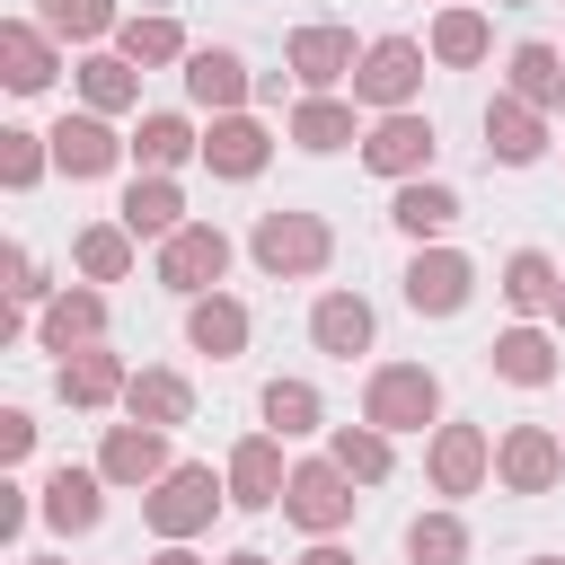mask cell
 Masks as SVG:
<instances>
[{"mask_svg":"<svg viewBox=\"0 0 565 565\" xmlns=\"http://www.w3.org/2000/svg\"><path fill=\"white\" fill-rule=\"evenodd\" d=\"M433 406H441L433 371H380L371 380V424L380 433H415V424H433Z\"/></svg>","mask_w":565,"mask_h":565,"instance_id":"cell-1","label":"cell"},{"mask_svg":"<svg viewBox=\"0 0 565 565\" xmlns=\"http://www.w3.org/2000/svg\"><path fill=\"white\" fill-rule=\"evenodd\" d=\"M256 256H265L274 274H309V265H327V230H318L309 212H265Z\"/></svg>","mask_w":565,"mask_h":565,"instance_id":"cell-2","label":"cell"},{"mask_svg":"<svg viewBox=\"0 0 565 565\" xmlns=\"http://www.w3.org/2000/svg\"><path fill=\"white\" fill-rule=\"evenodd\" d=\"M221 265H230V238H221V230H168V256H159V274H168L177 291H203V282H221Z\"/></svg>","mask_w":565,"mask_h":565,"instance_id":"cell-3","label":"cell"},{"mask_svg":"<svg viewBox=\"0 0 565 565\" xmlns=\"http://www.w3.org/2000/svg\"><path fill=\"white\" fill-rule=\"evenodd\" d=\"M212 494H221V486H212V468H168V477H159V494H150V521L177 539V530L212 521Z\"/></svg>","mask_w":565,"mask_h":565,"instance_id":"cell-4","label":"cell"},{"mask_svg":"<svg viewBox=\"0 0 565 565\" xmlns=\"http://www.w3.org/2000/svg\"><path fill=\"white\" fill-rule=\"evenodd\" d=\"M282 503H291V521H300V530H335V521L353 512V494H344V468H300V477L282 486Z\"/></svg>","mask_w":565,"mask_h":565,"instance_id":"cell-5","label":"cell"},{"mask_svg":"<svg viewBox=\"0 0 565 565\" xmlns=\"http://www.w3.org/2000/svg\"><path fill=\"white\" fill-rule=\"evenodd\" d=\"M415 79H424V53H415V44H397V35H388V44H371V62L353 71V88H362L371 106H397Z\"/></svg>","mask_w":565,"mask_h":565,"instance_id":"cell-6","label":"cell"},{"mask_svg":"<svg viewBox=\"0 0 565 565\" xmlns=\"http://www.w3.org/2000/svg\"><path fill=\"white\" fill-rule=\"evenodd\" d=\"M362 159H371L380 177H406L415 159H433V124H424V115H388V124L371 132V150H362Z\"/></svg>","mask_w":565,"mask_h":565,"instance_id":"cell-7","label":"cell"},{"mask_svg":"<svg viewBox=\"0 0 565 565\" xmlns=\"http://www.w3.org/2000/svg\"><path fill=\"white\" fill-rule=\"evenodd\" d=\"M344 62H353V35H344V26H300V35H291V71H300L309 88H327Z\"/></svg>","mask_w":565,"mask_h":565,"instance_id":"cell-8","label":"cell"},{"mask_svg":"<svg viewBox=\"0 0 565 565\" xmlns=\"http://www.w3.org/2000/svg\"><path fill=\"white\" fill-rule=\"evenodd\" d=\"M433 477H441V494H468V486L486 477V441H477V424H450V433L433 441Z\"/></svg>","mask_w":565,"mask_h":565,"instance_id":"cell-9","label":"cell"},{"mask_svg":"<svg viewBox=\"0 0 565 565\" xmlns=\"http://www.w3.org/2000/svg\"><path fill=\"white\" fill-rule=\"evenodd\" d=\"M406 300H415V309H459V300H468V265H459V256H415Z\"/></svg>","mask_w":565,"mask_h":565,"instance_id":"cell-10","label":"cell"},{"mask_svg":"<svg viewBox=\"0 0 565 565\" xmlns=\"http://www.w3.org/2000/svg\"><path fill=\"white\" fill-rule=\"evenodd\" d=\"M309 335H318V344H327V353H344V362H353V353H362V344H371V309H362V300H344V291H335V300H318V318H309Z\"/></svg>","mask_w":565,"mask_h":565,"instance_id":"cell-11","label":"cell"},{"mask_svg":"<svg viewBox=\"0 0 565 565\" xmlns=\"http://www.w3.org/2000/svg\"><path fill=\"white\" fill-rule=\"evenodd\" d=\"M53 159H62L71 177H97V168H115V141H106V124H97V115H79V124H62V132H53Z\"/></svg>","mask_w":565,"mask_h":565,"instance_id":"cell-12","label":"cell"},{"mask_svg":"<svg viewBox=\"0 0 565 565\" xmlns=\"http://www.w3.org/2000/svg\"><path fill=\"white\" fill-rule=\"evenodd\" d=\"M494 371H503V380H521V388H539V380L556 371V353H547V335H539V327H512V335L494 344Z\"/></svg>","mask_w":565,"mask_h":565,"instance_id":"cell-13","label":"cell"},{"mask_svg":"<svg viewBox=\"0 0 565 565\" xmlns=\"http://www.w3.org/2000/svg\"><path fill=\"white\" fill-rule=\"evenodd\" d=\"M503 477H512L521 494L556 486V441H547V433H512V441H503Z\"/></svg>","mask_w":565,"mask_h":565,"instance_id":"cell-14","label":"cell"},{"mask_svg":"<svg viewBox=\"0 0 565 565\" xmlns=\"http://www.w3.org/2000/svg\"><path fill=\"white\" fill-rule=\"evenodd\" d=\"M44 521H53V530H88V521H97V477L62 468V477L44 486Z\"/></svg>","mask_w":565,"mask_h":565,"instance_id":"cell-15","label":"cell"},{"mask_svg":"<svg viewBox=\"0 0 565 565\" xmlns=\"http://www.w3.org/2000/svg\"><path fill=\"white\" fill-rule=\"evenodd\" d=\"M230 486H238V503H274V494H282V459H274V441H247V450L230 459Z\"/></svg>","mask_w":565,"mask_h":565,"instance_id":"cell-16","label":"cell"},{"mask_svg":"<svg viewBox=\"0 0 565 565\" xmlns=\"http://www.w3.org/2000/svg\"><path fill=\"white\" fill-rule=\"evenodd\" d=\"M203 159H212L221 177H256V159H265V132H256V124H221V132L203 141Z\"/></svg>","mask_w":565,"mask_h":565,"instance_id":"cell-17","label":"cell"},{"mask_svg":"<svg viewBox=\"0 0 565 565\" xmlns=\"http://www.w3.org/2000/svg\"><path fill=\"white\" fill-rule=\"evenodd\" d=\"M486 141H494L512 168H521V159H539V124H530L512 97H503V106H486Z\"/></svg>","mask_w":565,"mask_h":565,"instance_id":"cell-18","label":"cell"},{"mask_svg":"<svg viewBox=\"0 0 565 565\" xmlns=\"http://www.w3.org/2000/svg\"><path fill=\"white\" fill-rule=\"evenodd\" d=\"M512 88H521L530 106H547V97L565 88V62H556L547 44H521V53H512Z\"/></svg>","mask_w":565,"mask_h":565,"instance_id":"cell-19","label":"cell"},{"mask_svg":"<svg viewBox=\"0 0 565 565\" xmlns=\"http://www.w3.org/2000/svg\"><path fill=\"white\" fill-rule=\"evenodd\" d=\"M291 132H300V150H344V141H353V115L318 97V106H300V115H291Z\"/></svg>","mask_w":565,"mask_h":565,"instance_id":"cell-20","label":"cell"},{"mask_svg":"<svg viewBox=\"0 0 565 565\" xmlns=\"http://www.w3.org/2000/svg\"><path fill=\"white\" fill-rule=\"evenodd\" d=\"M238 335H247L238 300H194V344L203 353H238Z\"/></svg>","mask_w":565,"mask_h":565,"instance_id":"cell-21","label":"cell"},{"mask_svg":"<svg viewBox=\"0 0 565 565\" xmlns=\"http://www.w3.org/2000/svg\"><path fill=\"white\" fill-rule=\"evenodd\" d=\"M115 388H124V371H115L106 353H79V362H62V397L97 406V397H115Z\"/></svg>","mask_w":565,"mask_h":565,"instance_id":"cell-22","label":"cell"},{"mask_svg":"<svg viewBox=\"0 0 565 565\" xmlns=\"http://www.w3.org/2000/svg\"><path fill=\"white\" fill-rule=\"evenodd\" d=\"M132 415H150V424H185V380H177V371L132 380Z\"/></svg>","mask_w":565,"mask_h":565,"instance_id":"cell-23","label":"cell"},{"mask_svg":"<svg viewBox=\"0 0 565 565\" xmlns=\"http://www.w3.org/2000/svg\"><path fill=\"white\" fill-rule=\"evenodd\" d=\"M433 53H441V62H477V53H486V18H477V9H450V18L433 26Z\"/></svg>","mask_w":565,"mask_h":565,"instance_id":"cell-24","label":"cell"},{"mask_svg":"<svg viewBox=\"0 0 565 565\" xmlns=\"http://www.w3.org/2000/svg\"><path fill=\"white\" fill-rule=\"evenodd\" d=\"M124 230H177V185H159V177L132 185L124 194Z\"/></svg>","mask_w":565,"mask_h":565,"instance_id":"cell-25","label":"cell"},{"mask_svg":"<svg viewBox=\"0 0 565 565\" xmlns=\"http://www.w3.org/2000/svg\"><path fill=\"white\" fill-rule=\"evenodd\" d=\"M450 212H459V194H441V185H406L397 194V221L424 238V230H450Z\"/></svg>","mask_w":565,"mask_h":565,"instance_id":"cell-26","label":"cell"},{"mask_svg":"<svg viewBox=\"0 0 565 565\" xmlns=\"http://www.w3.org/2000/svg\"><path fill=\"white\" fill-rule=\"evenodd\" d=\"M106 477H124V486L132 477H159V433H115L106 441Z\"/></svg>","mask_w":565,"mask_h":565,"instance_id":"cell-27","label":"cell"},{"mask_svg":"<svg viewBox=\"0 0 565 565\" xmlns=\"http://www.w3.org/2000/svg\"><path fill=\"white\" fill-rule=\"evenodd\" d=\"M406 556H415V565H459L468 539H459V521H415V530H406Z\"/></svg>","mask_w":565,"mask_h":565,"instance_id":"cell-28","label":"cell"},{"mask_svg":"<svg viewBox=\"0 0 565 565\" xmlns=\"http://www.w3.org/2000/svg\"><path fill=\"white\" fill-rule=\"evenodd\" d=\"M0 53H9V88H44V79H53V62H44V44H35L26 26H9Z\"/></svg>","mask_w":565,"mask_h":565,"instance_id":"cell-29","label":"cell"},{"mask_svg":"<svg viewBox=\"0 0 565 565\" xmlns=\"http://www.w3.org/2000/svg\"><path fill=\"white\" fill-rule=\"evenodd\" d=\"M185 79H194V97H203V106H230V97H238V53H194V71H185Z\"/></svg>","mask_w":565,"mask_h":565,"instance_id":"cell-30","label":"cell"},{"mask_svg":"<svg viewBox=\"0 0 565 565\" xmlns=\"http://www.w3.org/2000/svg\"><path fill=\"white\" fill-rule=\"evenodd\" d=\"M503 291H512V309H547V300H556V274H547V256H512Z\"/></svg>","mask_w":565,"mask_h":565,"instance_id":"cell-31","label":"cell"},{"mask_svg":"<svg viewBox=\"0 0 565 565\" xmlns=\"http://www.w3.org/2000/svg\"><path fill=\"white\" fill-rule=\"evenodd\" d=\"M265 415H274L282 433H309V424H318V397H309L300 380H274V388H265Z\"/></svg>","mask_w":565,"mask_h":565,"instance_id":"cell-32","label":"cell"},{"mask_svg":"<svg viewBox=\"0 0 565 565\" xmlns=\"http://www.w3.org/2000/svg\"><path fill=\"white\" fill-rule=\"evenodd\" d=\"M335 468H344V477H380V468H388V441H380V433H335Z\"/></svg>","mask_w":565,"mask_h":565,"instance_id":"cell-33","label":"cell"},{"mask_svg":"<svg viewBox=\"0 0 565 565\" xmlns=\"http://www.w3.org/2000/svg\"><path fill=\"white\" fill-rule=\"evenodd\" d=\"M124 53H132V62H168V53H177V26H168V18H132V26H124Z\"/></svg>","mask_w":565,"mask_h":565,"instance_id":"cell-34","label":"cell"},{"mask_svg":"<svg viewBox=\"0 0 565 565\" xmlns=\"http://www.w3.org/2000/svg\"><path fill=\"white\" fill-rule=\"evenodd\" d=\"M44 335L71 353V335H97V300L79 291V300H53V318H44Z\"/></svg>","mask_w":565,"mask_h":565,"instance_id":"cell-35","label":"cell"},{"mask_svg":"<svg viewBox=\"0 0 565 565\" xmlns=\"http://www.w3.org/2000/svg\"><path fill=\"white\" fill-rule=\"evenodd\" d=\"M141 159H150V168L185 159V124H177V115H150V124H141Z\"/></svg>","mask_w":565,"mask_h":565,"instance_id":"cell-36","label":"cell"},{"mask_svg":"<svg viewBox=\"0 0 565 565\" xmlns=\"http://www.w3.org/2000/svg\"><path fill=\"white\" fill-rule=\"evenodd\" d=\"M79 265H88L97 282H115V274H124V238H115V230H88V238H79Z\"/></svg>","mask_w":565,"mask_h":565,"instance_id":"cell-37","label":"cell"},{"mask_svg":"<svg viewBox=\"0 0 565 565\" xmlns=\"http://www.w3.org/2000/svg\"><path fill=\"white\" fill-rule=\"evenodd\" d=\"M44 18H53L62 35H97V26H106V0H53Z\"/></svg>","mask_w":565,"mask_h":565,"instance_id":"cell-38","label":"cell"},{"mask_svg":"<svg viewBox=\"0 0 565 565\" xmlns=\"http://www.w3.org/2000/svg\"><path fill=\"white\" fill-rule=\"evenodd\" d=\"M88 97H97V106H124V97H132V71H124V62H88Z\"/></svg>","mask_w":565,"mask_h":565,"instance_id":"cell-39","label":"cell"},{"mask_svg":"<svg viewBox=\"0 0 565 565\" xmlns=\"http://www.w3.org/2000/svg\"><path fill=\"white\" fill-rule=\"evenodd\" d=\"M9 177H18V185L35 177V141H26V132H9Z\"/></svg>","mask_w":565,"mask_h":565,"instance_id":"cell-40","label":"cell"},{"mask_svg":"<svg viewBox=\"0 0 565 565\" xmlns=\"http://www.w3.org/2000/svg\"><path fill=\"white\" fill-rule=\"evenodd\" d=\"M300 565H353V556H335V547H309V556H300Z\"/></svg>","mask_w":565,"mask_h":565,"instance_id":"cell-41","label":"cell"},{"mask_svg":"<svg viewBox=\"0 0 565 565\" xmlns=\"http://www.w3.org/2000/svg\"><path fill=\"white\" fill-rule=\"evenodd\" d=\"M230 565H265V556H230Z\"/></svg>","mask_w":565,"mask_h":565,"instance_id":"cell-42","label":"cell"},{"mask_svg":"<svg viewBox=\"0 0 565 565\" xmlns=\"http://www.w3.org/2000/svg\"><path fill=\"white\" fill-rule=\"evenodd\" d=\"M159 565H194V556H159Z\"/></svg>","mask_w":565,"mask_h":565,"instance_id":"cell-43","label":"cell"},{"mask_svg":"<svg viewBox=\"0 0 565 565\" xmlns=\"http://www.w3.org/2000/svg\"><path fill=\"white\" fill-rule=\"evenodd\" d=\"M556 309H565V291H556Z\"/></svg>","mask_w":565,"mask_h":565,"instance_id":"cell-44","label":"cell"}]
</instances>
